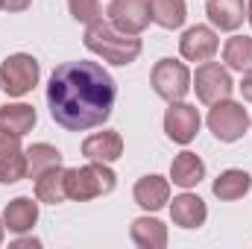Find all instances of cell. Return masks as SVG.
I'll return each mask as SVG.
<instances>
[{"label": "cell", "mask_w": 252, "mask_h": 249, "mask_svg": "<svg viewBox=\"0 0 252 249\" xmlns=\"http://www.w3.org/2000/svg\"><path fill=\"white\" fill-rule=\"evenodd\" d=\"M115 79L97 62H64L47 85V106L53 121L67 132L103 126L115 109Z\"/></svg>", "instance_id": "cell-1"}, {"label": "cell", "mask_w": 252, "mask_h": 249, "mask_svg": "<svg viewBox=\"0 0 252 249\" xmlns=\"http://www.w3.org/2000/svg\"><path fill=\"white\" fill-rule=\"evenodd\" d=\"M85 47L112 64H132L141 56V38L121 32L112 21H94L85 30Z\"/></svg>", "instance_id": "cell-2"}, {"label": "cell", "mask_w": 252, "mask_h": 249, "mask_svg": "<svg viewBox=\"0 0 252 249\" xmlns=\"http://www.w3.org/2000/svg\"><path fill=\"white\" fill-rule=\"evenodd\" d=\"M118 176L112 173L109 164L103 161H91L85 167H70L64 170V185H67V199H76V202H88L94 196H103V193H112L115 190Z\"/></svg>", "instance_id": "cell-3"}, {"label": "cell", "mask_w": 252, "mask_h": 249, "mask_svg": "<svg viewBox=\"0 0 252 249\" xmlns=\"http://www.w3.org/2000/svg\"><path fill=\"white\" fill-rule=\"evenodd\" d=\"M38 73L41 67L30 53H15L0 64V88L9 97H24L38 85Z\"/></svg>", "instance_id": "cell-4"}, {"label": "cell", "mask_w": 252, "mask_h": 249, "mask_svg": "<svg viewBox=\"0 0 252 249\" xmlns=\"http://www.w3.org/2000/svg\"><path fill=\"white\" fill-rule=\"evenodd\" d=\"M150 82H153V91L161 100L176 103V100H182L190 91V70L182 62H176V59H161L153 67Z\"/></svg>", "instance_id": "cell-5"}, {"label": "cell", "mask_w": 252, "mask_h": 249, "mask_svg": "<svg viewBox=\"0 0 252 249\" xmlns=\"http://www.w3.org/2000/svg\"><path fill=\"white\" fill-rule=\"evenodd\" d=\"M247 126H250V115H247V109H244L241 103L220 100V103H214V109L208 112V129H211L214 138L223 141V144H232V141L244 138Z\"/></svg>", "instance_id": "cell-6"}, {"label": "cell", "mask_w": 252, "mask_h": 249, "mask_svg": "<svg viewBox=\"0 0 252 249\" xmlns=\"http://www.w3.org/2000/svg\"><path fill=\"white\" fill-rule=\"evenodd\" d=\"M193 88H196V97H199L205 106H214V103H220V100H229L235 82H232V76H229L226 67H220L217 62H202L196 67Z\"/></svg>", "instance_id": "cell-7"}, {"label": "cell", "mask_w": 252, "mask_h": 249, "mask_svg": "<svg viewBox=\"0 0 252 249\" xmlns=\"http://www.w3.org/2000/svg\"><path fill=\"white\" fill-rule=\"evenodd\" d=\"M109 21L126 32V35H138L150 27L153 21V9L150 0H112L109 6Z\"/></svg>", "instance_id": "cell-8"}, {"label": "cell", "mask_w": 252, "mask_h": 249, "mask_svg": "<svg viewBox=\"0 0 252 249\" xmlns=\"http://www.w3.org/2000/svg\"><path fill=\"white\" fill-rule=\"evenodd\" d=\"M164 132L170 141L176 144H190L199 132V112L188 103H170V109L164 112Z\"/></svg>", "instance_id": "cell-9"}, {"label": "cell", "mask_w": 252, "mask_h": 249, "mask_svg": "<svg viewBox=\"0 0 252 249\" xmlns=\"http://www.w3.org/2000/svg\"><path fill=\"white\" fill-rule=\"evenodd\" d=\"M27 176V153L21 150V138L0 132V185H15Z\"/></svg>", "instance_id": "cell-10"}, {"label": "cell", "mask_w": 252, "mask_h": 249, "mask_svg": "<svg viewBox=\"0 0 252 249\" xmlns=\"http://www.w3.org/2000/svg\"><path fill=\"white\" fill-rule=\"evenodd\" d=\"M217 47H220L217 32L211 27H199V24L190 27L188 32L182 35V41H179V50H182V56L188 62H208L217 53Z\"/></svg>", "instance_id": "cell-11"}, {"label": "cell", "mask_w": 252, "mask_h": 249, "mask_svg": "<svg viewBox=\"0 0 252 249\" xmlns=\"http://www.w3.org/2000/svg\"><path fill=\"white\" fill-rule=\"evenodd\" d=\"M82 156L88 161H103V164H112L124 156V138L121 132H97V135H88L82 141Z\"/></svg>", "instance_id": "cell-12"}, {"label": "cell", "mask_w": 252, "mask_h": 249, "mask_svg": "<svg viewBox=\"0 0 252 249\" xmlns=\"http://www.w3.org/2000/svg\"><path fill=\"white\" fill-rule=\"evenodd\" d=\"M132 193H135V202H138L141 208H147V211H158V208H164V202L170 199V182L153 173V176L138 179Z\"/></svg>", "instance_id": "cell-13"}, {"label": "cell", "mask_w": 252, "mask_h": 249, "mask_svg": "<svg viewBox=\"0 0 252 249\" xmlns=\"http://www.w3.org/2000/svg\"><path fill=\"white\" fill-rule=\"evenodd\" d=\"M170 217L176 226L182 229H199L208 217V208L199 196L193 193H182V196H173V205H170Z\"/></svg>", "instance_id": "cell-14"}, {"label": "cell", "mask_w": 252, "mask_h": 249, "mask_svg": "<svg viewBox=\"0 0 252 249\" xmlns=\"http://www.w3.org/2000/svg\"><path fill=\"white\" fill-rule=\"evenodd\" d=\"M35 220H38V202H32L30 196L12 199L6 205V211H3V226L9 232H18V235L21 232H30L35 226Z\"/></svg>", "instance_id": "cell-15"}, {"label": "cell", "mask_w": 252, "mask_h": 249, "mask_svg": "<svg viewBox=\"0 0 252 249\" xmlns=\"http://www.w3.org/2000/svg\"><path fill=\"white\" fill-rule=\"evenodd\" d=\"M205 12H208V21H211L214 27L232 32V30H238V27L244 24V18H247V15H244V12H247V3H244V0H208Z\"/></svg>", "instance_id": "cell-16"}, {"label": "cell", "mask_w": 252, "mask_h": 249, "mask_svg": "<svg viewBox=\"0 0 252 249\" xmlns=\"http://www.w3.org/2000/svg\"><path fill=\"white\" fill-rule=\"evenodd\" d=\"M35 126V109L27 103H9L0 109V132H9L15 138H24Z\"/></svg>", "instance_id": "cell-17"}, {"label": "cell", "mask_w": 252, "mask_h": 249, "mask_svg": "<svg viewBox=\"0 0 252 249\" xmlns=\"http://www.w3.org/2000/svg\"><path fill=\"white\" fill-rule=\"evenodd\" d=\"M135 247L141 249H164L167 247V226L153 220V217H138L129 229Z\"/></svg>", "instance_id": "cell-18"}, {"label": "cell", "mask_w": 252, "mask_h": 249, "mask_svg": "<svg viewBox=\"0 0 252 249\" xmlns=\"http://www.w3.org/2000/svg\"><path fill=\"white\" fill-rule=\"evenodd\" d=\"M205 176V164L196 153H179L170 164V179L176 182L179 187H193L202 182Z\"/></svg>", "instance_id": "cell-19"}, {"label": "cell", "mask_w": 252, "mask_h": 249, "mask_svg": "<svg viewBox=\"0 0 252 249\" xmlns=\"http://www.w3.org/2000/svg\"><path fill=\"white\" fill-rule=\"evenodd\" d=\"M35 196L38 202H47V205H59L67 199V185H64V167H50L44 170L38 179H35Z\"/></svg>", "instance_id": "cell-20"}, {"label": "cell", "mask_w": 252, "mask_h": 249, "mask_svg": "<svg viewBox=\"0 0 252 249\" xmlns=\"http://www.w3.org/2000/svg\"><path fill=\"white\" fill-rule=\"evenodd\" d=\"M252 185V176L247 170H223L217 179H214V196L223 199V202H235L241 196H247V190Z\"/></svg>", "instance_id": "cell-21"}, {"label": "cell", "mask_w": 252, "mask_h": 249, "mask_svg": "<svg viewBox=\"0 0 252 249\" xmlns=\"http://www.w3.org/2000/svg\"><path fill=\"white\" fill-rule=\"evenodd\" d=\"M59 164H62V153L50 144H32L27 150V176L30 179H38L44 170L59 167Z\"/></svg>", "instance_id": "cell-22"}, {"label": "cell", "mask_w": 252, "mask_h": 249, "mask_svg": "<svg viewBox=\"0 0 252 249\" xmlns=\"http://www.w3.org/2000/svg\"><path fill=\"white\" fill-rule=\"evenodd\" d=\"M150 9H153V21L164 30H179L185 24V0H150Z\"/></svg>", "instance_id": "cell-23"}, {"label": "cell", "mask_w": 252, "mask_h": 249, "mask_svg": "<svg viewBox=\"0 0 252 249\" xmlns=\"http://www.w3.org/2000/svg\"><path fill=\"white\" fill-rule=\"evenodd\" d=\"M223 62L229 64L232 70H250L252 67V38L247 35H235V38H229L226 41V47H223Z\"/></svg>", "instance_id": "cell-24"}, {"label": "cell", "mask_w": 252, "mask_h": 249, "mask_svg": "<svg viewBox=\"0 0 252 249\" xmlns=\"http://www.w3.org/2000/svg\"><path fill=\"white\" fill-rule=\"evenodd\" d=\"M67 9H70L73 21H79V24L100 21V0H67Z\"/></svg>", "instance_id": "cell-25"}, {"label": "cell", "mask_w": 252, "mask_h": 249, "mask_svg": "<svg viewBox=\"0 0 252 249\" xmlns=\"http://www.w3.org/2000/svg\"><path fill=\"white\" fill-rule=\"evenodd\" d=\"M241 94H244V100H250V103H252V67H250V70H244V79H241Z\"/></svg>", "instance_id": "cell-26"}, {"label": "cell", "mask_w": 252, "mask_h": 249, "mask_svg": "<svg viewBox=\"0 0 252 249\" xmlns=\"http://www.w3.org/2000/svg\"><path fill=\"white\" fill-rule=\"evenodd\" d=\"M30 3H32V0H3V9H9V12H24Z\"/></svg>", "instance_id": "cell-27"}, {"label": "cell", "mask_w": 252, "mask_h": 249, "mask_svg": "<svg viewBox=\"0 0 252 249\" xmlns=\"http://www.w3.org/2000/svg\"><path fill=\"white\" fill-rule=\"evenodd\" d=\"M21 247H41L35 238H24V241H15V249H21Z\"/></svg>", "instance_id": "cell-28"}, {"label": "cell", "mask_w": 252, "mask_h": 249, "mask_svg": "<svg viewBox=\"0 0 252 249\" xmlns=\"http://www.w3.org/2000/svg\"><path fill=\"white\" fill-rule=\"evenodd\" d=\"M247 18H250V24H252V0H250V6H247Z\"/></svg>", "instance_id": "cell-29"}, {"label": "cell", "mask_w": 252, "mask_h": 249, "mask_svg": "<svg viewBox=\"0 0 252 249\" xmlns=\"http://www.w3.org/2000/svg\"><path fill=\"white\" fill-rule=\"evenodd\" d=\"M0 244H3V220H0Z\"/></svg>", "instance_id": "cell-30"}, {"label": "cell", "mask_w": 252, "mask_h": 249, "mask_svg": "<svg viewBox=\"0 0 252 249\" xmlns=\"http://www.w3.org/2000/svg\"><path fill=\"white\" fill-rule=\"evenodd\" d=\"M0 9H3V0H0Z\"/></svg>", "instance_id": "cell-31"}]
</instances>
